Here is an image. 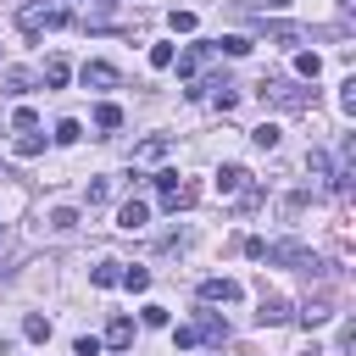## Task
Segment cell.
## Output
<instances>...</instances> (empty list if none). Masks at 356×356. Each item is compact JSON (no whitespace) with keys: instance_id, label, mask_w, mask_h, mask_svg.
<instances>
[{"instance_id":"277c9868","label":"cell","mask_w":356,"mask_h":356,"mask_svg":"<svg viewBox=\"0 0 356 356\" xmlns=\"http://www.w3.org/2000/svg\"><path fill=\"white\" fill-rule=\"evenodd\" d=\"M250 184V167H239V161H222V172H217V195H239Z\"/></svg>"},{"instance_id":"44dd1931","label":"cell","mask_w":356,"mask_h":356,"mask_svg":"<svg viewBox=\"0 0 356 356\" xmlns=\"http://www.w3.org/2000/svg\"><path fill=\"white\" fill-rule=\"evenodd\" d=\"M300 323H312V328L328 323V300H306V306H300Z\"/></svg>"},{"instance_id":"9c48e42d","label":"cell","mask_w":356,"mask_h":356,"mask_svg":"<svg viewBox=\"0 0 356 356\" xmlns=\"http://www.w3.org/2000/svg\"><path fill=\"white\" fill-rule=\"evenodd\" d=\"M100 345L128 350V345H134V323H128V317H111V328H106V339H100Z\"/></svg>"},{"instance_id":"8992f818","label":"cell","mask_w":356,"mask_h":356,"mask_svg":"<svg viewBox=\"0 0 356 356\" xmlns=\"http://www.w3.org/2000/svg\"><path fill=\"white\" fill-rule=\"evenodd\" d=\"M206 56H211V44H189L184 56H172V67H178V78H195V72L206 67Z\"/></svg>"},{"instance_id":"f546056e","label":"cell","mask_w":356,"mask_h":356,"mask_svg":"<svg viewBox=\"0 0 356 356\" xmlns=\"http://www.w3.org/2000/svg\"><path fill=\"white\" fill-rule=\"evenodd\" d=\"M339 111H356V78L339 83Z\"/></svg>"},{"instance_id":"83f0119b","label":"cell","mask_w":356,"mask_h":356,"mask_svg":"<svg viewBox=\"0 0 356 356\" xmlns=\"http://www.w3.org/2000/svg\"><path fill=\"white\" fill-rule=\"evenodd\" d=\"M172 56H178L172 44H150V67H172Z\"/></svg>"},{"instance_id":"ba28073f","label":"cell","mask_w":356,"mask_h":356,"mask_svg":"<svg viewBox=\"0 0 356 356\" xmlns=\"http://www.w3.org/2000/svg\"><path fill=\"white\" fill-rule=\"evenodd\" d=\"M256 317H261V323H289L295 312H289V300H284V295H267V289H261V306H256Z\"/></svg>"},{"instance_id":"30bf717a","label":"cell","mask_w":356,"mask_h":356,"mask_svg":"<svg viewBox=\"0 0 356 356\" xmlns=\"http://www.w3.org/2000/svg\"><path fill=\"white\" fill-rule=\"evenodd\" d=\"M89 284H95V289H111V284H122V261H100V267H89Z\"/></svg>"},{"instance_id":"e575fe53","label":"cell","mask_w":356,"mask_h":356,"mask_svg":"<svg viewBox=\"0 0 356 356\" xmlns=\"http://www.w3.org/2000/svg\"><path fill=\"white\" fill-rule=\"evenodd\" d=\"M267 6H289V0H267Z\"/></svg>"},{"instance_id":"7a4b0ae2","label":"cell","mask_w":356,"mask_h":356,"mask_svg":"<svg viewBox=\"0 0 356 356\" xmlns=\"http://www.w3.org/2000/svg\"><path fill=\"white\" fill-rule=\"evenodd\" d=\"M78 78H83V89H117V83H122V72H117L111 61H83Z\"/></svg>"},{"instance_id":"5b68a950","label":"cell","mask_w":356,"mask_h":356,"mask_svg":"<svg viewBox=\"0 0 356 356\" xmlns=\"http://www.w3.org/2000/svg\"><path fill=\"white\" fill-rule=\"evenodd\" d=\"M145 222H150V206H145V200H122V211H117V228H122V234H139Z\"/></svg>"},{"instance_id":"4dcf8cb0","label":"cell","mask_w":356,"mask_h":356,"mask_svg":"<svg viewBox=\"0 0 356 356\" xmlns=\"http://www.w3.org/2000/svg\"><path fill=\"white\" fill-rule=\"evenodd\" d=\"M145 328H167V306L150 300V306H145Z\"/></svg>"},{"instance_id":"d6986e66","label":"cell","mask_w":356,"mask_h":356,"mask_svg":"<svg viewBox=\"0 0 356 356\" xmlns=\"http://www.w3.org/2000/svg\"><path fill=\"white\" fill-rule=\"evenodd\" d=\"M211 50H228V56H250V39H245V33H228V39H217Z\"/></svg>"},{"instance_id":"8fae6325","label":"cell","mask_w":356,"mask_h":356,"mask_svg":"<svg viewBox=\"0 0 356 356\" xmlns=\"http://www.w3.org/2000/svg\"><path fill=\"white\" fill-rule=\"evenodd\" d=\"M267 28V39H278V44H300L306 39V28H295V22H261Z\"/></svg>"},{"instance_id":"3957f363","label":"cell","mask_w":356,"mask_h":356,"mask_svg":"<svg viewBox=\"0 0 356 356\" xmlns=\"http://www.w3.org/2000/svg\"><path fill=\"white\" fill-rule=\"evenodd\" d=\"M200 300H206V306H217V300L234 306V300H239V284H234V278H206V284H200Z\"/></svg>"},{"instance_id":"d6a6232c","label":"cell","mask_w":356,"mask_h":356,"mask_svg":"<svg viewBox=\"0 0 356 356\" xmlns=\"http://www.w3.org/2000/svg\"><path fill=\"white\" fill-rule=\"evenodd\" d=\"M17 128L28 134V128H39V117H33V106H17Z\"/></svg>"},{"instance_id":"1f68e13d","label":"cell","mask_w":356,"mask_h":356,"mask_svg":"<svg viewBox=\"0 0 356 356\" xmlns=\"http://www.w3.org/2000/svg\"><path fill=\"white\" fill-rule=\"evenodd\" d=\"M156 189H161V195H172V189H178V172H172V167H161V172H156Z\"/></svg>"},{"instance_id":"7402d4cb","label":"cell","mask_w":356,"mask_h":356,"mask_svg":"<svg viewBox=\"0 0 356 356\" xmlns=\"http://www.w3.org/2000/svg\"><path fill=\"white\" fill-rule=\"evenodd\" d=\"M22 334H28V339H50V317H39V312H28V323H22Z\"/></svg>"},{"instance_id":"603a6c76","label":"cell","mask_w":356,"mask_h":356,"mask_svg":"<svg viewBox=\"0 0 356 356\" xmlns=\"http://www.w3.org/2000/svg\"><path fill=\"white\" fill-rule=\"evenodd\" d=\"M78 139H83V128H78L72 117H67V122H56V145H78Z\"/></svg>"},{"instance_id":"f1b7e54d","label":"cell","mask_w":356,"mask_h":356,"mask_svg":"<svg viewBox=\"0 0 356 356\" xmlns=\"http://www.w3.org/2000/svg\"><path fill=\"white\" fill-rule=\"evenodd\" d=\"M6 89H11V95H28L33 78H28V72H6Z\"/></svg>"},{"instance_id":"5bb4252c","label":"cell","mask_w":356,"mask_h":356,"mask_svg":"<svg viewBox=\"0 0 356 356\" xmlns=\"http://www.w3.org/2000/svg\"><path fill=\"white\" fill-rule=\"evenodd\" d=\"M67 78H72V67H67L61 56H50V61H44V83H50V89H61Z\"/></svg>"},{"instance_id":"cb8c5ba5","label":"cell","mask_w":356,"mask_h":356,"mask_svg":"<svg viewBox=\"0 0 356 356\" xmlns=\"http://www.w3.org/2000/svg\"><path fill=\"white\" fill-rule=\"evenodd\" d=\"M250 145H256V150H273V145H278V128H273V122H261V128L250 134Z\"/></svg>"},{"instance_id":"4fadbf2b","label":"cell","mask_w":356,"mask_h":356,"mask_svg":"<svg viewBox=\"0 0 356 356\" xmlns=\"http://www.w3.org/2000/svg\"><path fill=\"white\" fill-rule=\"evenodd\" d=\"M17 28H22L28 39H33V33L44 28V11H39V6H22V11H17Z\"/></svg>"},{"instance_id":"ffe728a7","label":"cell","mask_w":356,"mask_h":356,"mask_svg":"<svg viewBox=\"0 0 356 356\" xmlns=\"http://www.w3.org/2000/svg\"><path fill=\"white\" fill-rule=\"evenodd\" d=\"M122 284H128L134 295H145V289H150V267H128V273H122Z\"/></svg>"},{"instance_id":"7c38bea8","label":"cell","mask_w":356,"mask_h":356,"mask_svg":"<svg viewBox=\"0 0 356 356\" xmlns=\"http://www.w3.org/2000/svg\"><path fill=\"white\" fill-rule=\"evenodd\" d=\"M195 334H200V339H217V345H222V339H228V323H222L217 312H200V328H195Z\"/></svg>"},{"instance_id":"d4e9b609","label":"cell","mask_w":356,"mask_h":356,"mask_svg":"<svg viewBox=\"0 0 356 356\" xmlns=\"http://www.w3.org/2000/svg\"><path fill=\"white\" fill-rule=\"evenodd\" d=\"M39 150H44V139H39V134H33V128H28V134H22V139H17V156H39Z\"/></svg>"},{"instance_id":"e0dca14e","label":"cell","mask_w":356,"mask_h":356,"mask_svg":"<svg viewBox=\"0 0 356 356\" xmlns=\"http://www.w3.org/2000/svg\"><path fill=\"white\" fill-rule=\"evenodd\" d=\"M306 167H312V178H317V184H334V167H328V156H323V150H312V156H306Z\"/></svg>"},{"instance_id":"6da1fadb","label":"cell","mask_w":356,"mask_h":356,"mask_svg":"<svg viewBox=\"0 0 356 356\" xmlns=\"http://www.w3.org/2000/svg\"><path fill=\"white\" fill-rule=\"evenodd\" d=\"M261 100H273V106H289V111L312 106V95H306V89H295V83H284V78H261Z\"/></svg>"},{"instance_id":"484cf974","label":"cell","mask_w":356,"mask_h":356,"mask_svg":"<svg viewBox=\"0 0 356 356\" xmlns=\"http://www.w3.org/2000/svg\"><path fill=\"white\" fill-rule=\"evenodd\" d=\"M72 356H100V339H95V334H78V339H72Z\"/></svg>"},{"instance_id":"9a60e30c","label":"cell","mask_w":356,"mask_h":356,"mask_svg":"<svg viewBox=\"0 0 356 356\" xmlns=\"http://www.w3.org/2000/svg\"><path fill=\"white\" fill-rule=\"evenodd\" d=\"M295 72H300V78H317V72H323V56H317V50H300V56H295Z\"/></svg>"},{"instance_id":"d590c367","label":"cell","mask_w":356,"mask_h":356,"mask_svg":"<svg viewBox=\"0 0 356 356\" xmlns=\"http://www.w3.org/2000/svg\"><path fill=\"white\" fill-rule=\"evenodd\" d=\"M72 6H78V0H72Z\"/></svg>"},{"instance_id":"52a82bcc","label":"cell","mask_w":356,"mask_h":356,"mask_svg":"<svg viewBox=\"0 0 356 356\" xmlns=\"http://www.w3.org/2000/svg\"><path fill=\"white\" fill-rule=\"evenodd\" d=\"M167 150H172V145H167L161 134H156V139H139V145H134V167H156Z\"/></svg>"},{"instance_id":"2e32d148","label":"cell","mask_w":356,"mask_h":356,"mask_svg":"<svg viewBox=\"0 0 356 356\" xmlns=\"http://www.w3.org/2000/svg\"><path fill=\"white\" fill-rule=\"evenodd\" d=\"M95 128H122V106H95Z\"/></svg>"},{"instance_id":"ac0fdd59","label":"cell","mask_w":356,"mask_h":356,"mask_svg":"<svg viewBox=\"0 0 356 356\" xmlns=\"http://www.w3.org/2000/svg\"><path fill=\"white\" fill-rule=\"evenodd\" d=\"M50 228H56V234H72V228H78V211H72V206H56V211H50Z\"/></svg>"},{"instance_id":"4316f807","label":"cell","mask_w":356,"mask_h":356,"mask_svg":"<svg viewBox=\"0 0 356 356\" xmlns=\"http://www.w3.org/2000/svg\"><path fill=\"white\" fill-rule=\"evenodd\" d=\"M167 22H172V33H195V11H172Z\"/></svg>"},{"instance_id":"836d02e7","label":"cell","mask_w":356,"mask_h":356,"mask_svg":"<svg viewBox=\"0 0 356 356\" xmlns=\"http://www.w3.org/2000/svg\"><path fill=\"white\" fill-rule=\"evenodd\" d=\"M106 195H111V184H106V178H95V184H89V206H100Z\"/></svg>"}]
</instances>
